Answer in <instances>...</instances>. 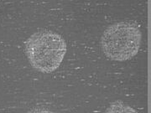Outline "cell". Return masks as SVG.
<instances>
[{"instance_id":"1","label":"cell","mask_w":151,"mask_h":113,"mask_svg":"<svg viewBox=\"0 0 151 113\" xmlns=\"http://www.w3.org/2000/svg\"><path fill=\"white\" fill-rule=\"evenodd\" d=\"M67 51L66 42L57 33L42 30L33 34L25 42L27 59L35 70L52 73L59 68Z\"/></svg>"},{"instance_id":"3","label":"cell","mask_w":151,"mask_h":113,"mask_svg":"<svg viewBox=\"0 0 151 113\" xmlns=\"http://www.w3.org/2000/svg\"><path fill=\"white\" fill-rule=\"evenodd\" d=\"M104 113H138L134 108L121 101L111 103Z\"/></svg>"},{"instance_id":"2","label":"cell","mask_w":151,"mask_h":113,"mask_svg":"<svg viewBox=\"0 0 151 113\" xmlns=\"http://www.w3.org/2000/svg\"><path fill=\"white\" fill-rule=\"evenodd\" d=\"M142 34L139 28L130 22H119L108 26L101 37L103 54L114 61H126L138 54Z\"/></svg>"},{"instance_id":"4","label":"cell","mask_w":151,"mask_h":113,"mask_svg":"<svg viewBox=\"0 0 151 113\" xmlns=\"http://www.w3.org/2000/svg\"><path fill=\"white\" fill-rule=\"evenodd\" d=\"M24 113H54L52 112L51 111L47 110V109H42V108H35V109H32L29 110L26 112Z\"/></svg>"}]
</instances>
